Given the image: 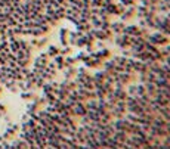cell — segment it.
Returning <instances> with one entry per match:
<instances>
[{
    "instance_id": "1",
    "label": "cell",
    "mask_w": 170,
    "mask_h": 149,
    "mask_svg": "<svg viewBox=\"0 0 170 149\" xmlns=\"http://www.w3.org/2000/svg\"><path fill=\"white\" fill-rule=\"evenodd\" d=\"M130 2H133V0H129V2H126V3H121V5H124V6H126V5H129Z\"/></svg>"
}]
</instances>
